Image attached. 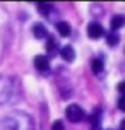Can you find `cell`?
<instances>
[{
	"mask_svg": "<svg viewBox=\"0 0 125 130\" xmlns=\"http://www.w3.org/2000/svg\"><path fill=\"white\" fill-rule=\"evenodd\" d=\"M65 117H66L70 122H73V123H78V122L85 119L86 112H85V110L81 107L78 103H71L66 107V110H65Z\"/></svg>",
	"mask_w": 125,
	"mask_h": 130,
	"instance_id": "cell-4",
	"label": "cell"
},
{
	"mask_svg": "<svg viewBox=\"0 0 125 130\" xmlns=\"http://www.w3.org/2000/svg\"><path fill=\"white\" fill-rule=\"evenodd\" d=\"M105 37H106V43L109 47H116L120 43V39H121V37L117 31H110L108 34H105Z\"/></svg>",
	"mask_w": 125,
	"mask_h": 130,
	"instance_id": "cell-14",
	"label": "cell"
},
{
	"mask_svg": "<svg viewBox=\"0 0 125 130\" xmlns=\"http://www.w3.org/2000/svg\"><path fill=\"white\" fill-rule=\"evenodd\" d=\"M90 67H91V71L94 75L97 76H101L102 75V72L105 71V61L102 57H94V58L91 60V62H90Z\"/></svg>",
	"mask_w": 125,
	"mask_h": 130,
	"instance_id": "cell-11",
	"label": "cell"
},
{
	"mask_svg": "<svg viewBox=\"0 0 125 130\" xmlns=\"http://www.w3.org/2000/svg\"><path fill=\"white\" fill-rule=\"evenodd\" d=\"M22 96V85L18 77L0 75V107L18 103Z\"/></svg>",
	"mask_w": 125,
	"mask_h": 130,
	"instance_id": "cell-1",
	"label": "cell"
},
{
	"mask_svg": "<svg viewBox=\"0 0 125 130\" xmlns=\"http://www.w3.org/2000/svg\"><path fill=\"white\" fill-rule=\"evenodd\" d=\"M90 130H102V108L96 107L89 117Z\"/></svg>",
	"mask_w": 125,
	"mask_h": 130,
	"instance_id": "cell-7",
	"label": "cell"
},
{
	"mask_svg": "<svg viewBox=\"0 0 125 130\" xmlns=\"http://www.w3.org/2000/svg\"><path fill=\"white\" fill-rule=\"evenodd\" d=\"M36 10L44 19H47L48 22H58L59 19V11L54 4L51 3H39L36 4Z\"/></svg>",
	"mask_w": 125,
	"mask_h": 130,
	"instance_id": "cell-3",
	"label": "cell"
},
{
	"mask_svg": "<svg viewBox=\"0 0 125 130\" xmlns=\"http://www.w3.org/2000/svg\"><path fill=\"white\" fill-rule=\"evenodd\" d=\"M34 68L42 75H46L50 71V60L44 54H38L34 57Z\"/></svg>",
	"mask_w": 125,
	"mask_h": 130,
	"instance_id": "cell-6",
	"label": "cell"
},
{
	"mask_svg": "<svg viewBox=\"0 0 125 130\" xmlns=\"http://www.w3.org/2000/svg\"><path fill=\"white\" fill-rule=\"evenodd\" d=\"M0 130H35V122L28 112L15 110L0 119Z\"/></svg>",
	"mask_w": 125,
	"mask_h": 130,
	"instance_id": "cell-2",
	"label": "cell"
},
{
	"mask_svg": "<svg viewBox=\"0 0 125 130\" xmlns=\"http://www.w3.org/2000/svg\"><path fill=\"white\" fill-rule=\"evenodd\" d=\"M87 37L91 39H100L106 34L104 26L100 22H90L87 24Z\"/></svg>",
	"mask_w": 125,
	"mask_h": 130,
	"instance_id": "cell-5",
	"label": "cell"
},
{
	"mask_svg": "<svg viewBox=\"0 0 125 130\" xmlns=\"http://www.w3.org/2000/svg\"><path fill=\"white\" fill-rule=\"evenodd\" d=\"M47 42H46V50H47V58L50 60L52 58V57H55L56 54H58L59 52V45H58V41L55 39L54 35H48L47 37Z\"/></svg>",
	"mask_w": 125,
	"mask_h": 130,
	"instance_id": "cell-8",
	"label": "cell"
},
{
	"mask_svg": "<svg viewBox=\"0 0 125 130\" xmlns=\"http://www.w3.org/2000/svg\"><path fill=\"white\" fill-rule=\"evenodd\" d=\"M31 32H32V35H34L36 39H44V38H47V37L50 35L48 34L47 27L44 26L42 22H36V23L32 24Z\"/></svg>",
	"mask_w": 125,
	"mask_h": 130,
	"instance_id": "cell-10",
	"label": "cell"
},
{
	"mask_svg": "<svg viewBox=\"0 0 125 130\" xmlns=\"http://www.w3.org/2000/svg\"><path fill=\"white\" fill-rule=\"evenodd\" d=\"M124 23H125L124 15H121V14L113 15V16H112V19H110V28H112V31L120 30V28L124 26Z\"/></svg>",
	"mask_w": 125,
	"mask_h": 130,
	"instance_id": "cell-13",
	"label": "cell"
},
{
	"mask_svg": "<svg viewBox=\"0 0 125 130\" xmlns=\"http://www.w3.org/2000/svg\"><path fill=\"white\" fill-rule=\"evenodd\" d=\"M124 99H125V98H124V95H120V98H118V108L121 110V111H124Z\"/></svg>",
	"mask_w": 125,
	"mask_h": 130,
	"instance_id": "cell-16",
	"label": "cell"
},
{
	"mask_svg": "<svg viewBox=\"0 0 125 130\" xmlns=\"http://www.w3.org/2000/svg\"><path fill=\"white\" fill-rule=\"evenodd\" d=\"M124 85H125V83L124 81H121V83L118 84V92H120V95H124Z\"/></svg>",
	"mask_w": 125,
	"mask_h": 130,
	"instance_id": "cell-17",
	"label": "cell"
},
{
	"mask_svg": "<svg viewBox=\"0 0 125 130\" xmlns=\"http://www.w3.org/2000/svg\"><path fill=\"white\" fill-rule=\"evenodd\" d=\"M51 130H65V123L62 119H56L52 122L51 125Z\"/></svg>",
	"mask_w": 125,
	"mask_h": 130,
	"instance_id": "cell-15",
	"label": "cell"
},
{
	"mask_svg": "<svg viewBox=\"0 0 125 130\" xmlns=\"http://www.w3.org/2000/svg\"><path fill=\"white\" fill-rule=\"evenodd\" d=\"M55 28L58 31V34L60 37H63V38H66V37H69L71 34V26L66 20H58L55 23Z\"/></svg>",
	"mask_w": 125,
	"mask_h": 130,
	"instance_id": "cell-12",
	"label": "cell"
},
{
	"mask_svg": "<svg viewBox=\"0 0 125 130\" xmlns=\"http://www.w3.org/2000/svg\"><path fill=\"white\" fill-rule=\"evenodd\" d=\"M58 54L62 57L63 61L71 64V62H74V60H75V49L71 45H65V46L59 47Z\"/></svg>",
	"mask_w": 125,
	"mask_h": 130,
	"instance_id": "cell-9",
	"label": "cell"
}]
</instances>
